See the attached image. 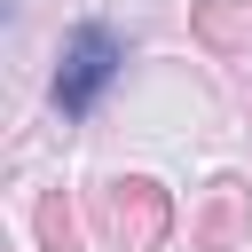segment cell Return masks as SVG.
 <instances>
[{"mask_svg":"<svg viewBox=\"0 0 252 252\" xmlns=\"http://www.w3.org/2000/svg\"><path fill=\"white\" fill-rule=\"evenodd\" d=\"M165 228H173V205H165L158 181L134 173V181H110L102 189V236H110V252H158Z\"/></svg>","mask_w":252,"mask_h":252,"instance_id":"obj_1","label":"cell"},{"mask_svg":"<svg viewBox=\"0 0 252 252\" xmlns=\"http://www.w3.org/2000/svg\"><path fill=\"white\" fill-rule=\"evenodd\" d=\"M118 63H126V47H118V32H102V24H87L79 39H71V55H63V71H55V110L63 118H79V110H94V94L118 79Z\"/></svg>","mask_w":252,"mask_h":252,"instance_id":"obj_2","label":"cell"},{"mask_svg":"<svg viewBox=\"0 0 252 252\" xmlns=\"http://www.w3.org/2000/svg\"><path fill=\"white\" fill-rule=\"evenodd\" d=\"M197 252H236L244 236H252V189L244 181H213V197H205V213H197Z\"/></svg>","mask_w":252,"mask_h":252,"instance_id":"obj_3","label":"cell"},{"mask_svg":"<svg viewBox=\"0 0 252 252\" xmlns=\"http://www.w3.org/2000/svg\"><path fill=\"white\" fill-rule=\"evenodd\" d=\"M189 32L213 55H252V0H197L189 8Z\"/></svg>","mask_w":252,"mask_h":252,"instance_id":"obj_4","label":"cell"},{"mask_svg":"<svg viewBox=\"0 0 252 252\" xmlns=\"http://www.w3.org/2000/svg\"><path fill=\"white\" fill-rule=\"evenodd\" d=\"M39 244H47V252H79V213H71L63 189L39 197Z\"/></svg>","mask_w":252,"mask_h":252,"instance_id":"obj_5","label":"cell"}]
</instances>
